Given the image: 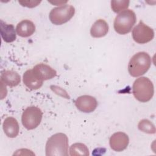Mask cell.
<instances>
[{"label": "cell", "mask_w": 156, "mask_h": 156, "mask_svg": "<svg viewBox=\"0 0 156 156\" xmlns=\"http://www.w3.org/2000/svg\"><path fill=\"white\" fill-rule=\"evenodd\" d=\"M68 138L63 133L52 135L46 144V156H67L68 155Z\"/></svg>", "instance_id": "6da1fadb"}, {"label": "cell", "mask_w": 156, "mask_h": 156, "mask_svg": "<svg viewBox=\"0 0 156 156\" xmlns=\"http://www.w3.org/2000/svg\"><path fill=\"white\" fill-rule=\"evenodd\" d=\"M151 65V58L146 52H139L133 55L128 64V71L132 77H138L145 74Z\"/></svg>", "instance_id": "7a4b0ae2"}, {"label": "cell", "mask_w": 156, "mask_h": 156, "mask_svg": "<svg viewBox=\"0 0 156 156\" xmlns=\"http://www.w3.org/2000/svg\"><path fill=\"white\" fill-rule=\"evenodd\" d=\"M132 93L136 100L141 102H147L153 97L154 85L149 78L141 77L136 79L133 82Z\"/></svg>", "instance_id": "3957f363"}, {"label": "cell", "mask_w": 156, "mask_h": 156, "mask_svg": "<svg viewBox=\"0 0 156 156\" xmlns=\"http://www.w3.org/2000/svg\"><path fill=\"white\" fill-rule=\"evenodd\" d=\"M136 21V15L133 10L130 9L123 10L117 15L115 19V30L121 35L127 34L132 30Z\"/></svg>", "instance_id": "277c9868"}, {"label": "cell", "mask_w": 156, "mask_h": 156, "mask_svg": "<svg viewBox=\"0 0 156 156\" xmlns=\"http://www.w3.org/2000/svg\"><path fill=\"white\" fill-rule=\"evenodd\" d=\"M75 13V9L71 5L65 4L52 9L49 13V20L55 25H62L69 21Z\"/></svg>", "instance_id": "5b68a950"}, {"label": "cell", "mask_w": 156, "mask_h": 156, "mask_svg": "<svg viewBox=\"0 0 156 156\" xmlns=\"http://www.w3.org/2000/svg\"><path fill=\"white\" fill-rule=\"evenodd\" d=\"M42 116L43 113L39 108L35 106L28 107L22 114V124L27 130L34 129L40 124Z\"/></svg>", "instance_id": "8992f818"}, {"label": "cell", "mask_w": 156, "mask_h": 156, "mask_svg": "<svg viewBox=\"0 0 156 156\" xmlns=\"http://www.w3.org/2000/svg\"><path fill=\"white\" fill-rule=\"evenodd\" d=\"M132 38L139 44H145L151 41L154 37V30L144 24L143 21L135 26L132 30Z\"/></svg>", "instance_id": "52a82bcc"}, {"label": "cell", "mask_w": 156, "mask_h": 156, "mask_svg": "<svg viewBox=\"0 0 156 156\" xmlns=\"http://www.w3.org/2000/svg\"><path fill=\"white\" fill-rule=\"evenodd\" d=\"M77 108L83 113L93 112L98 106L95 98L90 95H83L78 97L75 101Z\"/></svg>", "instance_id": "ba28073f"}, {"label": "cell", "mask_w": 156, "mask_h": 156, "mask_svg": "<svg viewBox=\"0 0 156 156\" xmlns=\"http://www.w3.org/2000/svg\"><path fill=\"white\" fill-rule=\"evenodd\" d=\"M129 139L127 134L122 132L113 133L110 138L109 144L112 149L116 152H121L126 149L129 144Z\"/></svg>", "instance_id": "9c48e42d"}, {"label": "cell", "mask_w": 156, "mask_h": 156, "mask_svg": "<svg viewBox=\"0 0 156 156\" xmlns=\"http://www.w3.org/2000/svg\"><path fill=\"white\" fill-rule=\"evenodd\" d=\"M32 71L37 77L42 81L51 79L57 75V72L54 69L44 63L36 65Z\"/></svg>", "instance_id": "30bf717a"}, {"label": "cell", "mask_w": 156, "mask_h": 156, "mask_svg": "<svg viewBox=\"0 0 156 156\" xmlns=\"http://www.w3.org/2000/svg\"><path fill=\"white\" fill-rule=\"evenodd\" d=\"M2 128L4 133L9 138H15L19 133V124L18 121L13 117L5 118L2 124Z\"/></svg>", "instance_id": "8fae6325"}, {"label": "cell", "mask_w": 156, "mask_h": 156, "mask_svg": "<svg viewBox=\"0 0 156 156\" xmlns=\"http://www.w3.org/2000/svg\"><path fill=\"white\" fill-rule=\"evenodd\" d=\"M23 81L28 88L32 90L39 89L43 83V81L38 79L34 74L32 69L25 71L23 76Z\"/></svg>", "instance_id": "7c38bea8"}, {"label": "cell", "mask_w": 156, "mask_h": 156, "mask_svg": "<svg viewBox=\"0 0 156 156\" xmlns=\"http://www.w3.org/2000/svg\"><path fill=\"white\" fill-rule=\"evenodd\" d=\"M35 31L34 23L29 20H24L20 21L16 26V34L21 37H29Z\"/></svg>", "instance_id": "4fadbf2b"}, {"label": "cell", "mask_w": 156, "mask_h": 156, "mask_svg": "<svg viewBox=\"0 0 156 156\" xmlns=\"http://www.w3.org/2000/svg\"><path fill=\"white\" fill-rule=\"evenodd\" d=\"M21 81L20 74L12 70H4L1 74V82L10 87L17 86Z\"/></svg>", "instance_id": "5bb4252c"}, {"label": "cell", "mask_w": 156, "mask_h": 156, "mask_svg": "<svg viewBox=\"0 0 156 156\" xmlns=\"http://www.w3.org/2000/svg\"><path fill=\"white\" fill-rule=\"evenodd\" d=\"M109 27L107 23L99 19L96 21L90 29V34L94 38H101L106 35L108 32Z\"/></svg>", "instance_id": "9a60e30c"}, {"label": "cell", "mask_w": 156, "mask_h": 156, "mask_svg": "<svg viewBox=\"0 0 156 156\" xmlns=\"http://www.w3.org/2000/svg\"><path fill=\"white\" fill-rule=\"evenodd\" d=\"M0 31L2 40L6 43H12L16 40V32L12 24H6L2 20L0 21Z\"/></svg>", "instance_id": "2e32d148"}, {"label": "cell", "mask_w": 156, "mask_h": 156, "mask_svg": "<svg viewBox=\"0 0 156 156\" xmlns=\"http://www.w3.org/2000/svg\"><path fill=\"white\" fill-rule=\"evenodd\" d=\"M69 155L71 156L77 155H89V150L87 146L81 143H76L71 146L69 147Z\"/></svg>", "instance_id": "e0dca14e"}, {"label": "cell", "mask_w": 156, "mask_h": 156, "mask_svg": "<svg viewBox=\"0 0 156 156\" xmlns=\"http://www.w3.org/2000/svg\"><path fill=\"white\" fill-rule=\"evenodd\" d=\"M138 128L140 130L149 134H154L156 131L155 127L154 124L146 119H142L139 122Z\"/></svg>", "instance_id": "ac0fdd59"}, {"label": "cell", "mask_w": 156, "mask_h": 156, "mask_svg": "<svg viewBox=\"0 0 156 156\" xmlns=\"http://www.w3.org/2000/svg\"><path fill=\"white\" fill-rule=\"evenodd\" d=\"M129 1L127 0H116L111 1V7L115 13H119L127 9L129 5Z\"/></svg>", "instance_id": "d6986e66"}, {"label": "cell", "mask_w": 156, "mask_h": 156, "mask_svg": "<svg viewBox=\"0 0 156 156\" xmlns=\"http://www.w3.org/2000/svg\"><path fill=\"white\" fill-rule=\"evenodd\" d=\"M41 2V1H19V3H20L23 6L27 7H34L38 5Z\"/></svg>", "instance_id": "ffe728a7"}]
</instances>
